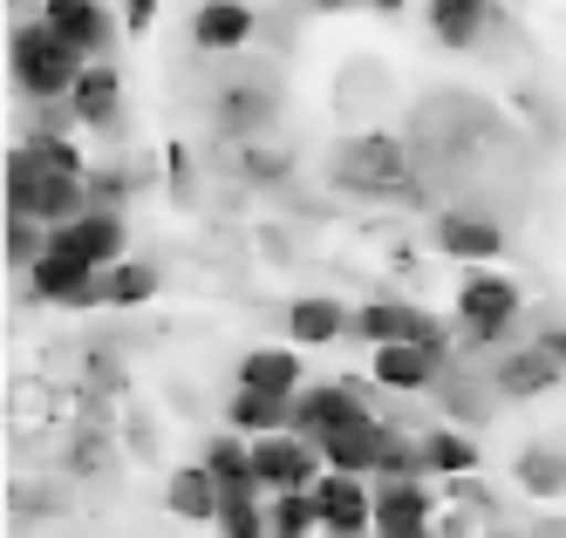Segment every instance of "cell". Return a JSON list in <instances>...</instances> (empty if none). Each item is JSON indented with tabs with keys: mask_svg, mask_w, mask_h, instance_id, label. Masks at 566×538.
I'll list each match as a JSON object with an SVG mask.
<instances>
[{
	"mask_svg": "<svg viewBox=\"0 0 566 538\" xmlns=\"http://www.w3.org/2000/svg\"><path fill=\"white\" fill-rule=\"evenodd\" d=\"M8 68H14V89H21V96H34V103H69V89L83 82L90 55L75 49L69 34H55L42 14H34V21H21V28L8 34Z\"/></svg>",
	"mask_w": 566,
	"mask_h": 538,
	"instance_id": "1",
	"label": "cell"
},
{
	"mask_svg": "<svg viewBox=\"0 0 566 538\" xmlns=\"http://www.w3.org/2000/svg\"><path fill=\"white\" fill-rule=\"evenodd\" d=\"M335 184L355 191V198H410L417 171H410V150L389 130H361L335 150Z\"/></svg>",
	"mask_w": 566,
	"mask_h": 538,
	"instance_id": "2",
	"label": "cell"
},
{
	"mask_svg": "<svg viewBox=\"0 0 566 538\" xmlns=\"http://www.w3.org/2000/svg\"><path fill=\"white\" fill-rule=\"evenodd\" d=\"M28 286H34V300H49V307H69V314L109 307V273H103V266L83 253V245H69L62 232L49 239V253L34 260Z\"/></svg>",
	"mask_w": 566,
	"mask_h": 538,
	"instance_id": "3",
	"label": "cell"
},
{
	"mask_svg": "<svg viewBox=\"0 0 566 538\" xmlns=\"http://www.w3.org/2000/svg\"><path fill=\"white\" fill-rule=\"evenodd\" d=\"M458 320H464L471 348H499L512 335V320H518V286L505 273H471L458 286Z\"/></svg>",
	"mask_w": 566,
	"mask_h": 538,
	"instance_id": "4",
	"label": "cell"
},
{
	"mask_svg": "<svg viewBox=\"0 0 566 538\" xmlns=\"http://www.w3.org/2000/svg\"><path fill=\"white\" fill-rule=\"evenodd\" d=\"M314 505H321V531L328 538H369L376 531V484L355 477V471H321Z\"/></svg>",
	"mask_w": 566,
	"mask_h": 538,
	"instance_id": "5",
	"label": "cell"
},
{
	"mask_svg": "<svg viewBox=\"0 0 566 538\" xmlns=\"http://www.w3.org/2000/svg\"><path fill=\"white\" fill-rule=\"evenodd\" d=\"M566 382V361L546 348V341H525V348H505L499 368H492V395L505 402H539Z\"/></svg>",
	"mask_w": 566,
	"mask_h": 538,
	"instance_id": "6",
	"label": "cell"
},
{
	"mask_svg": "<svg viewBox=\"0 0 566 538\" xmlns=\"http://www.w3.org/2000/svg\"><path fill=\"white\" fill-rule=\"evenodd\" d=\"M430 245H437L443 260L492 266V260H505V225L484 219V212H437L430 219Z\"/></svg>",
	"mask_w": 566,
	"mask_h": 538,
	"instance_id": "7",
	"label": "cell"
},
{
	"mask_svg": "<svg viewBox=\"0 0 566 538\" xmlns=\"http://www.w3.org/2000/svg\"><path fill=\"white\" fill-rule=\"evenodd\" d=\"M212 123L226 144H260L273 123H280V103L266 82H226V89L212 96Z\"/></svg>",
	"mask_w": 566,
	"mask_h": 538,
	"instance_id": "8",
	"label": "cell"
},
{
	"mask_svg": "<svg viewBox=\"0 0 566 538\" xmlns=\"http://www.w3.org/2000/svg\"><path fill=\"white\" fill-rule=\"evenodd\" d=\"M355 416H369L355 382H301V395H294V436H307V443H321L328 430H342Z\"/></svg>",
	"mask_w": 566,
	"mask_h": 538,
	"instance_id": "9",
	"label": "cell"
},
{
	"mask_svg": "<svg viewBox=\"0 0 566 538\" xmlns=\"http://www.w3.org/2000/svg\"><path fill=\"white\" fill-rule=\"evenodd\" d=\"M355 335L361 341H376V348H389V341H430V348H451V335L423 314V307H410V300H369V307H355Z\"/></svg>",
	"mask_w": 566,
	"mask_h": 538,
	"instance_id": "10",
	"label": "cell"
},
{
	"mask_svg": "<svg viewBox=\"0 0 566 538\" xmlns=\"http://www.w3.org/2000/svg\"><path fill=\"white\" fill-rule=\"evenodd\" d=\"M443 361H451V348L389 341V348H376V382H382L389 395H417V389H437V382H443Z\"/></svg>",
	"mask_w": 566,
	"mask_h": 538,
	"instance_id": "11",
	"label": "cell"
},
{
	"mask_svg": "<svg viewBox=\"0 0 566 538\" xmlns=\"http://www.w3.org/2000/svg\"><path fill=\"white\" fill-rule=\"evenodd\" d=\"M253 0H206V8L191 14V49L198 55H239L253 41Z\"/></svg>",
	"mask_w": 566,
	"mask_h": 538,
	"instance_id": "12",
	"label": "cell"
},
{
	"mask_svg": "<svg viewBox=\"0 0 566 538\" xmlns=\"http://www.w3.org/2000/svg\"><path fill=\"white\" fill-rule=\"evenodd\" d=\"M430 531V490L423 477L376 484V538H423Z\"/></svg>",
	"mask_w": 566,
	"mask_h": 538,
	"instance_id": "13",
	"label": "cell"
},
{
	"mask_svg": "<svg viewBox=\"0 0 566 538\" xmlns=\"http://www.w3.org/2000/svg\"><path fill=\"white\" fill-rule=\"evenodd\" d=\"M382 443H389V423H376V416H355V423H342V430H328V436H321V457H328V471L376 477V464H382Z\"/></svg>",
	"mask_w": 566,
	"mask_h": 538,
	"instance_id": "14",
	"label": "cell"
},
{
	"mask_svg": "<svg viewBox=\"0 0 566 538\" xmlns=\"http://www.w3.org/2000/svg\"><path fill=\"white\" fill-rule=\"evenodd\" d=\"M342 335H355V307H342V300H328V294L287 300V341H294V348H328V341H342Z\"/></svg>",
	"mask_w": 566,
	"mask_h": 538,
	"instance_id": "15",
	"label": "cell"
},
{
	"mask_svg": "<svg viewBox=\"0 0 566 538\" xmlns=\"http://www.w3.org/2000/svg\"><path fill=\"white\" fill-rule=\"evenodd\" d=\"M42 21H49L55 34H69L83 55H103L109 41H116V21H109L103 0H42Z\"/></svg>",
	"mask_w": 566,
	"mask_h": 538,
	"instance_id": "16",
	"label": "cell"
},
{
	"mask_svg": "<svg viewBox=\"0 0 566 538\" xmlns=\"http://www.w3.org/2000/svg\"><path fill=\"white\" fill-rule=\"evenodd\" d=\"M69 109L83 130H116V109H124V75H116L109 62H90L83 82L69 89Z\"/></svg>",
	"mask_w": 566,
	"mask_h": 538,
	"instance_id": "17",
	"label": "cell"
},
{
	"mask_svg": "<svg viewBox=\"0 0 566 538\" xmlns=\"http://www.w3.org/2000/svg\"><path fill=\"white\" fill-rule=\"evenodd\" d=\"M198 464L219 477L226 498H266V490H260V471H253V436L226 430V436H212V443H206V457H198Z\"/></svg>",
	"mask_w": 566,
	"mask_h": 538,
	"instance_id": "18",
	"label": "cell"
},
{
	"mask_svg": "<svg viewBox=\"0 0 566 538\" xmlns=\"http://www.w3.org/2000/svg\"><path fill=\"white\" fill-rule=\"evenodd\" d=\"M301 348H253L247 361L232 368V389H266V395H301Z\"/></svg>",
	"mask_w": 566,
	"mask_h": 538,
	"instance_id": "19",
	"label": "cell"
},
{
	"mask_svg": "<svg viewBox=\"0 0 566 538\" xmlns=\"http://www.w3.org/2000/svg\"><path fill=\"white\" fill-rule=\"evenodd\" d=\"M69 245H83V253L109 273L116 260H124V239H130V225H124V212H109V204H90L83 219H69V225H55Z\"/></svg>",
	"mask_w": 566,
	"mask_h": 538,
	"instance_id": "20",
	"label": "cell"
},
{
	"mask_svg": "<svg viewBox=\"0 0 566 538\" xmlns=\"http://www.w3.org/2000/svg\"><path fill=\"white\" fill-rule=\"evenodd\" d=\"M226 423H232L239 436H280V430H294V395L232 389V402H226Z\"/></svg>",
	"mask_w": 566,
	"mask_h": 538,
	"instance_id": "21",
	"label": "cell"
},
{
	"mask_svg": "<svg viewBox=\"0 0 566 538\" xmlns=\"http://www.w3.org/2000/svg\"><path fill=\"white\" fill-rule=\"evenodd\" d=\"M219 477L206 471V464H185L178 477H171V490H165V505L185 518V525H219Z\"/></svg>",
	"mask_w": 566,
	"mask_h": 538,
	"instance_id": "22",
	"label": "cell"
},
{
	"mask_svg": "<svg viewBox=\"0 0 566 538\" xmlns=\"http://www.w3.org/2000/svg\"><path fill=\"white\" fill-rule=\"evenodd\" d=\"M484 28H492V0H430V34L443 49H478Z\"/></svg>",
	"mask_w": 566,
	"mask_h": 538,
	"instance_id": "23",
	"label": "cell"
},
{
	"mask_svg": "<svg viewBox=\"0 0 566 538\" xmlns=\"http://www.w3.org/2000/svg\"><path fill=\"white\" fill-rule=\"evenodd\" d=\"M42 178H49V157L34 150V144L8 150V212H14V219H34V198H42Z\"/></svg>",
	"mask_w": 566,
	"mask_h": 538,
	"instance_id": "24",
	"label": "cell"
},
{
	"mask_svg": "<svg viewBox=\"0 0 566 538\" xmlns=\"http://www.w3.org/2000/svg\"><path fill=\"white\" fill-rule=\"evenodd\" d=\"M512 477H518V490H533V498H559V490H566V457L553 443H525Z\"/></svg>",
	"mask_w": 566,
	"mask_h": 538,
	"instance_id": "25",
	"label": "cell"
},
{
	"mask_svg": "<svg viewBox=\"0 0 566 538\" xmlns=\"http://www.w3.org/2000/svg\"><path fill=\"white\" fill-rule=\"evenodd\" d=\"M423 464H430V477H471L478 471V443L464 436V430H423Z\"/></svg>",
	"mask_w": 566,
	"mask_h": 538,
	"instance_id": "26",
	"label": "cell"
},
{
	"mask_svg": "<svg viewBox=\"0 0 566 538\" xmlns=\"http://www.w3.org/2000/svg\"><path fill=\"white\" fill-rule=\"evenodd\" d=\"M157 286H165V273L150 260H116L109 266V307H144V300H157Z\"/></svg>",
	"mask_w": 566,
	"mask_h": 538,
	"instance_id": "27",
	"label": "cell"
},
{
	"mask_svg": "<svg viewBox=\"0 0 566 538\" xmlns=\"http://www.w3.org/2000/svg\"><path fill=\"white\" fill-rule=\"evenodd\" d=\"M266 518H273V538H307V531H321V505H314V490H273Z\"/></svg>",
	"mask_w": 566,
	"mask_h": 538,
	"instance_id": "28",
	"label": "cell"
},
{
	"mask_svg": "<svg viewBox=\"0 0 566 538\" xmlns=\"http://www.w3.org/2000/svg\"><path fill=\"white\" fill-rule=\"evenodd\" d=\"M49 239H55V225L14 219V212H8V273H34V260L49 253Z\"/></svg>",
	"mask_w": 566,
	"mask_h": 538,
	"instance_id": "29",
	"label": "cell"
},
{
	"mask_svg": "<svg viewBox=\"0 0 566 538\" xmlns=\"http://www.w3.org/2000/svg\"><path fill=\"white\" fill-rule=\"evenodd\" d=\"M219 538H273V518L260 498H219Z\"/></svg>",
	"mask_w": 566,
	"mask_h": 538,
	"instance_id": "30",
	"label": "cell"
},
{
	"mask_svg": "<svg viewBox=\"0 0 566 538\" xmlns=\"http://www.w3.org/2000/svg\"><path fill=\"white\" fill-rule=\"evenodd\" d=\"M376 477H382V484H396V477H430V464H423V436L410 443L402 430H389V443H382V464H376Z\"/></svg>",
	"mask_w": 566,
	"mask_h": 538,
	"instance_id": "31",
	"label": "cell"
},
{
	"mask_svg": "<svg viewBox=\"0 0 566 538\" xmlns=\"http://www.w3.org/2000/svg\"><path fill=\"white\" fill-rule=\"evenodd\" d=\"M239 178H247V184H287L294 163L280 150H266V144H239Z\"/></svg>",
	"mask_w": 566,
	"mask_h": 538,
	"instance_id": "32",
	"label": "cell"
},
{
	"mask_svg": "<svg viewBox=\"0 0 566 538\" xmlns=\"http://www.w3.org/2000/svg\"><path fill=\"white\" fill-rule=\"evenodd\" d=\"M69 477H96V471H109V436L103 430H83V436H75L69 443Z\"/></svg>",
	"mask_w": 566,
	"mask_h": 538,
	"instance_id": "33",
	"label": "cell"
},
{
	"mask_svg": "<svg viewBox=\"0 0 566 538\" xmlns=\"http://www.w3.org/2000/svg\"><path fill=\"white\" fill-rule=\"evenodd\" d=\"M137 191V178L124 171V178H116V171H90V204H109V212H124V198Z\"/></svg>",
	"mask_w": 566,
	"mask_h": 538,
	"instance_id": "34",
	"label": "cell"
},
{
	"mask_svg": "<svg viewBox=\"0 0 566 538\" xmlns=\"http://www.w3.org/2000/svg\"><path fill=\"white\" fill-rule=\"evenodd\" d=\"M28 144H34V150H42V157L55 163V171H75V178H90V157H83V150H75L69 137H28Z\"/></svg>",
	"mask_w": 566,
	"mask_h": 538,
	"instance_id": "35",
	"label": "cell"
},
{
	"mask_svg": "<svg viewBox=\"0 0 566 538\" xmlns=\"http://www.w3.org/2000/svg\"><path fill=\"white\" fill-rule=\"evenodd\" d=\"M157 21V0H124V34H150Z\"/></svg>",
	"mask_w": 566,
	"mask_h": 538,
	"instance_id": "36",
	"label": "cell"
},
{
	"mask_svg": "<svg viewBox=\"0 0 566 538\" xmlns=\"http://www.w3.org/2000/svg\"><path fill=\"white\" fill-rule=\"evenodd\" d=\"M539 341H546V348H553V355L566 361V327H539Z\"/></svg>",
	"mask_w": 566,
	"mask_h": 538,
	"instance_id": "37",
	"label": "cell"
},
{
	"mask_svg": "<svg viewBox=\"0 0 566 538\" xmlns=\"http://www.w3.org/2000/svg\"><path fill=\"white\" fill-rule=\"evenodd\" d=\"M8 8H34V14H42V0H8Z\"/></svg>",
	"mask_w": 566,
	"mask_h": 538,
	"instance_id": "38",
	"label": "cell"
},
{
	"mask_svg": "<svg viewBox=\"0 0 566 538\" xmlns=\"http://www.w3.org/2000/svg\"><path fill=\"white\" fill-rule=\"evenodd\" d=\"M314 8H348V0H314Z\"/></svg>",
	"mask_w": 566,
	"mask_h": 538,
	"instance_id": "39",
	"label": "cell"
},
{
	"mask_svg": "<svg viewBox=\"0 0 566 538\" xmlns=\"http://www.w3.org/2000/svg\"><path fill=\"white\" fill-rule=\"evenodd\" d=\"M369 8H402V0H369Z\"/></svg>",
	"mask_w": 566,
	"mask_h": 538,
	"instance_id": "40",
	"label": "cell"
},
{
	"mask_svg": "<svg viewBox=\"0 0 566 538\" xmlns=\"http://www.w3.org/2000/svg\"><path fill=\"white\" fill-rule=\"evenodd\" d=\"M423 538H430V531H423Z\"/></svg>",
	"mask_w": 566,
	"mask_h": 538,
	"instance_id": "41",
	"label": "cell"
}]
</instances>
